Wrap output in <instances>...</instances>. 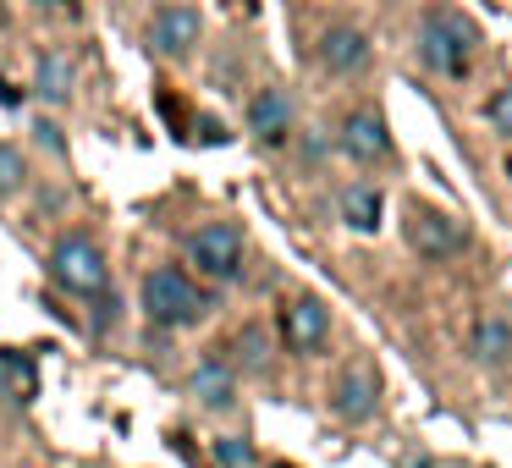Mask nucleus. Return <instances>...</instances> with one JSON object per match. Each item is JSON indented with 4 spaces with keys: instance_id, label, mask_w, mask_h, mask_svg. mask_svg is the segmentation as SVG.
<instances>
[{
    "instance_id": "f3484780",
    "label": "nucleus",
    "mask_w": 512,
    "mask_h": 468,
    "mask_svg": "<svg viewBox=\"0 0 512 468\" xmlns=\"http://www.w3.org/2000/svg\"><path fill=\"white\" fill-rule=\"evenodd\" d=\"M23 182H28V160H23V149L0 144V199L23 193Z\"/></svg>"
},
{
    "instance_id": "39448f33",
    "label": "nucleus",
    "mask_w": 512,
    "mask_h": 468,
    "mask_svg": "<svg viewBox=\"0 0 512 468\" xmlns=\"http://www.w3.org/2000/svg\"><path fill=\"white\" fill-rule=\"evenodd\" d=\"M402 232H408V248L419 259H452V254H463V243H468V226L446 210H430V204L408 210Z\"/></svg>"
},
{
    "instance_id": "393cba45",
    "label": "nucleus",
    "mask_w": 512,
    "mask_h": 468,
    "mask_svg": "<svg viewBox=\"0 0 512 468\" xmlns=\"http://www.w3.org/2000/svg\"><path fill=\"white\" fill-rule=\"evenodd\" d=\"M402 468H430V457H413V463H402Z\"/></svg>"
},
{
    "instance_id": "6ab92c4d",
    "label": "nucleus",
    "mask_w": 512,
    "mask_h": 468,
    "mask_svg": "<svg viewBox=\"0 0 512 468\" xmlns=\"http://www.w3.org/2000/svg\"><path fill=\"white\" fill-rule=\"evenodd\" d=\"M485 116H490V127H496V133H512V89H496V94H490Z\"/></svg>"
},
{
    "instance_id": "ddd939ff",
    "label": "nucleus",
    "mask_w": 512,
    "mask_h": 468,
    "mask_svg": "<svg viewBox=\"0 0 512 468\" xmlns=\"http://www.w3.org/2000/svg\"><path fill=\"white\" fill-rule=\"evenodd\" d=\"M474 358L485 369H507L512 364V325L496 320V314H485V320L474 325Z\"/></svg>"
},
{
    "instance_id": "f257e3e1",
    "label": "nucleus",
    "mask_w": 512,
    "mask_h": 468,
    "mask_svg": "<svg viewBox=\"0 0 512 468\" xmlns=\"http://www.w3.org/2000/svg\"><path fill=\"white\" fill-rule=\"evenodd\" d=\"M419 56H424V67L441 72V78H463L479 56V28L468 23L463 12L441 6V12H430L419 23Z\"/></svg>"
},
{
    "instance_id": "412c9836",
    "label": "nucleus",
    "mask_w": 512,
    "mask_h": 468,
    "mask_svg": "<svg viewBox=\"0 0 512 468\" xmlns=\"http://www.w3.org/2000/svg\"><path fill=\"white\" fill-rule=\"evenodd\" d=\"M193 127H199V133H193L199 144H226V127H221V122H210V116H199Z\"/></svg>"
},
{
    "instance_id": "20e7f679",
    "label": "nucleus",
    "mask_w": 512,
    "mask_h": 468,
    "mask_svg": "<svg viewBox=\"0 0 512 468\" xmlns=\"http://www.w3.org/2000/svg\"><path fill=\"white\" fill-rule=\"evenodd\" d=\"M188 259L210 281H237L243 276V232L232 221H210L188 237Z\"/></svg>"
},
{
    "instance_id": "0eeeda50",
    "label": "nucleus",
    "mask_w": 512,
    "mask_h": 468,
    "mask_svg": "<svg viewBox=\"0 0 512 468\" xmlns=\"http://www.w3.org/2000/svg\"><path fill=\"white\" fill-rule=\"evenodd\" d=\"M199 34H204V23L188 0H171V6H160V12L149 17V45H155L160 56H188V50L199 45Z\"/></svg>"
},
{
    "instance_id": "f03ea898",
    "label": "nucleus",
    "mask_w": 512,
    "mask_h": 468,
    "mask_svg": "<svg viewBox=\"0 0 512 468\" xmlns=\"http://www.w3.org/2000/svg\"><path fill=\"white\" fill-rule=\"evenodd\" d=\"M144 314L155 325H199L204 314H210V298H204L177 265H160L144 276Z\"/></svg>"
},
{
    "instance_id": "b1692460",
    "label": "nucleus",
    "mask_w": 512,
    "mask_h": 468,
    "mask_svg": "<svg viewBox=\"0 0 512 468\" xmlns=\"http://www.w3.org/2000/svg\"><path fill=\"white\" fill-rule=\"evenodd\" d=\"M39 144H50V149H61V133L50 122H39Z\"/></svg>"
},
{
    "instance_id": "9d476101",
    "label": "nucleus",
    "mask_w": 512,
    "mask_h": 468,
    "mask_svg": "<svg viewBox=\"0 0 512 468\" xmlns=\"http://www.w3.org/2000/svg\"><path fill=\"white\" fill-rule=\"evenodd\" d=\"M292 127V105L281 89H259L254 100H248V133L259 138V144H281Z\"/></svg>"
},
{
    "instance_id": "dca6fc26",
    "label": "nucleus",
    "mask_w": 512,
    "mask_h": 468,
    "mask_svg": "<svg viewBox=\"0 0 512 468\" xmlns=\"http://www.w3.org/2000/svg\"><path fill=\"white\" fill-rule=\"evenodd\" d=\"M34 89L45 94V100H72V61L67 56H56V50H50V56H39V72H34Z\"/></svg>"
},
{
    "instance_id": "1a4fd4ad",
    "label": "nucleus",
    "mask_w": 512,
    "mask_h": 468,
    "mask_svg": "<svg viewBox=\"0 0 512 468\" xmlns=\"http://www.w3.org/2000/svg\"><path fill=\"white\" fill-rule=\"evenodd\" d=\"M281 336H287L292 353H320L325 336H331V309H325L320 298H298V303H287Z\"/></svg>"
},
{
    "instance_id": "aec40b11",
    "label": "nucleus",
    "mask_w": 512,
    "mask_h": 468,
    "mask_svg": "<svg viewBox=\"0 0 512 468\" xmlns=\"http://www.w3.org/2000/svg\"><path fill=\"white\" fill-rule=\"evenodd\" d=\"M215 457H221L226 468H248L254 463V446L248 441H215Z\"/></svg>"
},
{
    "instance_id": "4468645a",
    "label": "nucleus",
    "mask_w": 512,
    "mask_h": 468,
    "mask_svg": "<svg viewBox=\"0 0 512 468\" xmlns=\"http://www.w3.org/2000/svg\"><path fill=\"white\" fill-rule=\"evenodd\" d=\"M342 221L353 226V232H380V193L375 188H364V182H358V188H347L342 193Z\"/></svg>"
},
{
    "instance_id": "7ed1b4c3",
    "label": "nucleus",
    "mask_w": 512,
    "mask_h": 468,
    "mask_svg": "<svg viewBox=\"0 0 512 468\" xmlns=\"http://www.w3.org/2000/svg\"><path fill=\"white\" fill-rule=\"evenodd\" d=\"M50 276H56V287L72 292V298H100L105 292V254L89 237H61L56 254H50Z\"/></svg>"
},
{
    "instance_id": "a211bd4d",
    "label": "nucleus",
    "mask_w": 512,
    "mask_h": 468,
    "mask_svg": "<svg viewBox=\"0 0 512 468\" xmlns=\"http://www.w3.org/2000/svg\"><path fill=\"white\" fill-rule=\"evenodd\" d=\"M232 353H237V364H243V369H259V364H265V353H270L265 331H259V325H248V331H237Z\"/></svg>"
},
{
    "instance_id": "f8f14e48",
    "label": "nucleus",
    "mask_w": 512,
    "mask_h": 468,
    "mask_svg": "<svg viewBox=\"0 0 512 468\" xmlns=\"http://www.w3.org/2000/svg\"><path fill=\"white\" fill-rule=\"evenodd\" d=\"M34 391H39L34 358L12 353V347H0V397L12 402V408H28V402H34Z\"/></svg>"
},
{
    "instance_id": "423d86ee",
    "label": "nucleus",
    "mask_w": 512,
    "mask_h": 468,
    "mask_svg": "<svg viewBox=\"0 0 512 468\" xmlns=\"http://www.w3.org/2000/svg\"><path fill=\"white\" fill-rule=\"evenodd\" d=\"M331 408H336V419H347V424L375 419V408H380V375H375V364H369V358H358V364H347L342 375H336Z\"/></svg>"
},
{
    "instance_id": "4be33fe9",
    "label": "nucleus",
    "mask_w": 512,
    "mask_h": 468,
    "mask_svg": "<svg viewBox=\"0 0 512 468\" xmlns=\"http://www.w3.org/2000/svg\"><path fill=\"white\" fill-rule=\"evenodd\" d=\"M34 6H39V12H78V0H34Z\"/></svg>"
},
{
    "instance_id": "2eb2a0df",
    "label": "nucleus",
    "mask_w": 512,
    "mask_h": 468,
    "mask_svg": "<svg viewBox=\"0 0 512 468\" xmlns=\"http://www.w3.org/2000/svg\"><path fill=\"white\" fill-rule=\"evenodd\" d=\"M193 397L204 402V408H232V369L226 364H199L193 369Z\"/></svg>"
},
{
    "instance_id": "5701e85b",
    "label": "nucleus",
    "mask_w": 512,
    "mask_h": 468,
    "mask_svg": "<svg viewBox=\"0 0 512 468\" xmlns=\"http://www.w3.org/2000/svg\"><path fill=\"white\" fill-rule=\"evenodd\" d=\"M0 105H23V89H12V83L0 78Z\"/></svg>"
},
{
    "instance_id": "9b49d317",
    "label": "nucleus",
    "mask_w": 512,
    "mask_h": 468,
    "mask_svg": "<svg viewBox=\"0 0 512 468\" xmlns=\"http://www.w3.org/2000/svg\"><path fill=\"white\" fill-rule=\"evenodd\" d=\"M364 61H369V39L358 34V28H331V34L320 39V67L336 72V78L364 72Z\"/></svg>"
},
{
    "instance_id": "6e6552de",
    "label": "nucleus",
    "mask_w": 512,
    "mask_h": 468,
    "mask_svg": "<svg viewBox=\"0 0 512 468\" xmlns=\"http://www.w3.org/2000/svg\"><path fill=\"white\" fill-rule=\"evenodd\" d=\"M342 155L353 160V166H380V160H391V133H386V122H380L375 111H353L342 122Z\"/></svg>"
}]
</instances>
